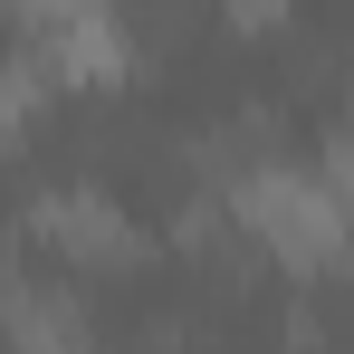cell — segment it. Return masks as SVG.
<instances>
[{"mask_svg":"<svg viewBox=\"0 0 354 354\" xmlns=\"http://www.w3.org/2000/svg\"><path fill=\"white\" fill-rule=\"evenodd\" d=\"M221 10H230L239 29H268V19H278V10H288V0H221Z\"/></svg>","mask_w":354,"mask_h":354,"instance_id":"6","label":"cell"},{"mask_svg":"<svg viewBox=\"0 0 354 354\" xmlns=\"http://www.w3.org/2000/svg\"><path fill=\"white\" fill-rule=\"evenodd\" d=\"M19 115H29V77H19V67H0V144L19 134Z\"/></svg>","mask_w":354,"mask_h":354,"instance_id":"5","label":"cell"},{"mask_svg":"<svg viewBox=\"0 0 354 354\" xmlns=\"http://www.w3.org/2000/svg\"><path fill=\"white\" fill-rule=\"evenodd\" d=\"M239 221L268 239L288 268L345 259V230H354V211L335 201V182H326V173H288V163H268V173L239 182Z\"/></svg>","mask_w":354,"mask_h":354,"instance_id":"1","label":"cell"},{"mask_svg":"<svg viewBox=\"0 0 354 354\" xmlns=\"http://www.w3.org/2000/svg\"><path fill=\"white\" fill-rule=\"evenodd\" d=\"M29 230L48 239V249H67L77 268H124L144 239H134V221H124L106 192H48L39 211H29Z\"/></svg>","mask_w":354,"mask_h":354,"instance_id":"2","label":"cell"},{"mask_svg":"<svg viewBox=\"0 0 354 354\" xmlns=\"http://www.w3.org/2000/svg\"><path fill=\"white\" fill-rule=\"evenodd\" d=\"M86 10H106V0H10V19H19L29 39H48V29H67V19H86Z\"/></svg>","mask_w":354,"mask_h":354,"instance_id":"3","label":"cell"},{"mask_svg":"<svg viewBox=\"0 0 354 354\" xmlns=\"http://www.w3.org/2000/svg\"><path fill=\"white\" fill-rule=\"evenodd\" d=\"M316 173L335 182V201L354 211V124H335V134H326V163H316Z\"/></svg>","mask_w":354,"mask_h":354,"instance_id":"4","label":"cell"}]
</instances>
